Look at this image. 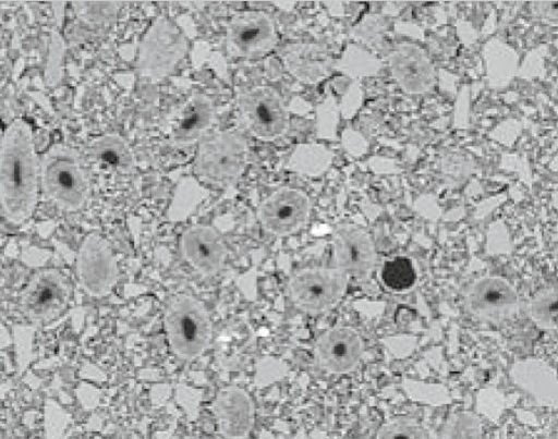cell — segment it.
Segmentation results:
<instances>
[{
	"instance_id": "obj_1",
	"label": "cell",
	"mask_w": 558,
	"mask_h": 439,
	"mask_svg": "<svg viewBox=\"0 0 558 439\" xmlns=\"http://www.w3.org/2000/svg\"><path fill=\"white\" fill-rule=\"evenodd\" d=\"M41 179L34 132L24 120L12 123L0 145V203L3 216L14 224H22L34 215Z\"/></svg>"
},
{
	"instance_id": "obj_2",
	"label": "cell",
	"mask_w": 558,
	"mask_h": 439,
	"mask_svg": "<svg viewBox=\"0 0 558 439\" xmlns=\"http://www.w3.org/2000/svg\"><path fill=\"white\" fill-rule=\"evenodd\" d=\"M41 184L45 195L68 212L81 210L90 195V182L78 154L63 145L53 146L45 156Z\"/></svg>"
},
{
	"instance_id": "obj_3",
	"label": "cell",
	"mask_w": 558,
	"mask_h": 439,
	"mask_svg": "<svg viewBox=\"0 0 558 439\" xmlns=\"http://www.w3.org/2000/svg\"><path fill=\"white\" fill-rule=\"evenodd\" d=\"M247 161L248 147L242 137L230 132L213 133L201 141L194 171L203 183L228 188L242 178Z\"/></svg>"
},
{
	"instance_id": "obj_4",
	"label": "cell",
	"mask_w": 558,
	"mask_h": 439,
	"mask_svg": "<svg viewBox=\"0 0 558 439\" xmlns=\"http://www.w3.org/2000/svg\"><path fill=\"white\" fill-rule=\"evenodd\" d=\"M165 325L172 351L182 359L199 357L213 339V325L206 307L187 294L173 296L167 305Z\"/></svg>"
},
{
	"instance_id": "obj_5",
	"label": "cell",
	"mask_w": 558,
	"mask_h": 439,
	"mask_svg": "<svg viewBox=\"0 0 558 439\" xmlns=\"http://www.w3.org/2000/svg\"><path fill=\"white\" fill-rule=\"evenodd\" d=\"M187 41L169 20L155 22L141 42L137 68L151 82L169 77L185 58Z\"/></svg>"
},
{
	"instance_id": "obj_6",
	"label": "cell",
	"mask_w": 558,
	"mask_h": 439,
	"mask_svg": "<svg viewBox=\"0 0 558 439\" xmlns=\"http://www.w3.org/2000/svg\"><path fill=\"white\" fill-rule=\"evenodd\" d=\"M241 125L262 142H276L290 127L289 110L280 95L269 87H256L242 94L238 100Z\"/></svg>"
},
{
	"instance_id": "obj_7",
	"label": "cell",
	"mask_w": 558,
	"mask_h": 439,
	"mask_svg": "<svg viewBox=\"0 0 558 439\" xmlns=\"http://www.w3.org/2000/svg\"><path fill=\"white\" fill-rule=\"evenodd\" d=\"M348 288V277L338 269L310 268L292 275L289 294L300 309L319 314L336 307Z\"/></svg>"
},
{
	"instance_id": "obj_8",
	"label": "cell",
	"mask_w": 558,
	"mask_h": 439,
	"mask_svg": "<svg viewBox=\"0 0 558 439\" xmlns=\"http://www.w3.org/2000/svg\"><path fill=\"white\" fill-rule=\"evenodd\" d=\"M71 295L72 289L64 275L54 269L43 270L23 290L21 308L29 320L49 322L68 308Z\"/></svg>"
},
{
	"instance_id": "obj_9",
	"label": "cell",
	"mask_w": 558,
	"mask_h": 439,
	"mask_svg": "<svg viewBox=\"0 0 558 439\" xmlns=\"http://www.w3.org/2000/svg\"><path fill=\"white\" fill-rule=\"evenodd\" d=\"M77 276L83 289L95 297L112 292L120 269L109 243L98 234L87 236L77 256Z\"/></svg>"
},
{
	"instance_id": "obj_10",
	"label": "cell",
	"mask_w": 558,
	"mask_h": 439,
	"mask_svg": "<svg viewBox=\"0 0 558 439\" xmlns=\"http://www.w3.org/2000/svg\"><path fill=\"white\" fill-rule=\"evenodd\" d=\"M278 44L272 20L262 12H244L232 19L227 49L235 58L253 59L269 53Z\"/></svg>"
},
{
	"instance_id": "obj_11",
	"label": "cell",
	"mask_w": 558,
	"mask_h": 439,
	"mask_svg": "<svg viewBox=\"0 0 558 439\" xmlns=\"http://www.w3.org/2000/svg\"><path fill=\"white\" fill-rule=\"evenodd\" d=\"M310 212L311 200L305 193L282 188L260 205L257 216L266 231L286 236L301 230L307 222Z\"/></svg>"
},
{
	"instance_id": "obj_12",
	"label": "cell",
	"mask_w": 558,
	"mask_h": 439,
	"mask_svg": "<svg viewBox=\"0 0 558 439\" xmlns=\"http://www.w3.org/2000/svg\"><path fill=\"white\" fill-rule=\"evenodd\" d=\"M333 247L338 270L348 278H369L377 256L374 242L367 232L355 225H340L333 234Z\"/></svg>"
},
{
	"instance_id": "obj_13",
	"label": "cell",
	"mask_w": 558,
	"mask_h": 439,
	"mask_svg": "<svg viewBox=\"0 0 558 439\" xmlns=\"http://www.w3.org/2000/svg\"><path fill=\"white\" fill-rule=\"evenodd\" d=\"M519 305L514 288L500 277H484L470 289L465 306L471 315L486 321H501L512 316Z\"/></svg>"
},
{
	"instance_id": "obj_14",
	"label": "cell",
	"mask_w": 558,
	"mask_h": 439,
	"mask_svg": "<svg viewBox=\"0 0 558 439\" xmlns=\"http://www.w3.org/2000/svg\"><path fill=\"white\" fill-rule=\"evenodd\" d=\"M215 118L211 100L203 95H194L169 115L167 137L177 147L191 146L206 136Z\"/></svg>"
},
{
	"instance_id": "obj_15",
	"label": "cell",
	"mask_w": 558,
	"mask_h": 439,
	"mask_svg": "<svg viewBox=\"0 0 558 439\" xmlns=\"http://www.w3.org/2000/svg\"><path fill=\"white\" fill-rule=\"evenodd\" d=\"M183 258L201 275L214 277L225 266L228 248L220 234L208 225H192L180 240Z\"/></svg>"
},
{
	"instance_id": "obj_16",
	"label": "cell",
	"mask_w": 558,
	"mask_h": 439,
	"mask_svg": "<svg viewBox=\"0 0 558 439\" xmlns=\"http://www.w3.org/2000/svg\"><path fill=\"white\" fill-rule=\"evenodd\" d=\"M363 340L352 328L336 327L317 341L315 355L319 365L332 374L353 371L363 356Z\"/></svg>"
},
{
	"instance_id": "obj_17",
	"label": "cell",
	"mask_w": 558,
	"mask_h": 439,
	"mask_svg": "<svg viewBox=\"0 0 558 439\" xmlns=\"http://www.w3.org/2000/svg\"><path fill=\"white\" fill-rule=\"evenodd\" d=\"M220 432L228 439L246 438L255 423V406L250 394L231 386L221 389L213 404Z\"/></svg>"
},
{
	"instance_id": "obj_18",
	"label": "cell",
	"mask_w": 558,
	"mask_h": 439,
	"mask_svg": "<svg viewBox=\"0 0 558 439\" xmlns=\"http://www.w3.org/2000/svg\"><path fill=\"white\" fill-rule=\"evenodd\" d=\"M390 69L397 83L411 95L426 94L434 85L430 61L416 46H398L390 57Z\"/></svg>"
},
{
	"instance_id": "obj_19",
	"label": "cell",
	"mask_w": 558,
	"mask_h": 439,
	"mask_svg": "<svg viewBox=\"0 0 558 439\" xmlns=\"http://www.w3.org/2000/svg\"><path fill=\"white\" fill-rule=\"evenodd\" d=\"M510 376L512 381L536 404L557 406V374L547 362L536 358L518 361L512 365Z\"/></svg>"
},
{
	"instance_id": "obj_20",
	"label": "cell",
	"mask_w": 558,
	"mask_h": 439,
	"mask_svg": "<svg viewBox=\"0 0 558 439\" xmlns=\"http://www.w3.org/2000/svg\"><path fill=\"white\" fill-rule=\"evenodd\" d=\"M88 159L101 171L114 175L131 174L136 166L130 145L119 135L99 137L86 148Z\"/></svg>"
},
{
	"instance_id": "obj_21",
	"label": "cell",
	"mask_w": 558,
	"mask_h": 439,
	"mask_svg": "<svg viewBox=\"0 0 558 439\" xmlns=\"http://www.w3.org/2000/svg\"><path fill=\"white\" fill-rule=\"evenodd\" d=\"M209 192L193 179L185 178L175 190V194L169 209V218L180 222L190 217L195 209L208 197Z\"/></svg>"
},
{
	"instance_id": "obj_22",
	"label": "cell",
	"mask_w": 558,
	"mask_h": 439,
	"mask_svg": "<svg viewBox=\"0 0 558 439\" xmlns=\"http://www.w3.org/2000/svg\"><path fill=\"white\" fill-rule=\"evenodd\" d=\"M329 161L330 155L325 148L313 145H301L291 154L288 168L302 175L315 176L326 169Z\"/></svg>"
},
{
	"instance_id": "obj_23",
	"label": "cell",
	"mask_w": 558,
	"mask_h": 439,
	"mask_svg": "<svg viewBox=\"0 0 558 439\" xmlns=\"http://www.w3.org/2000/svg\"><path fill=\"white\" fill-rule=\"evenodd\" d=\"M529 312L532 320L542 329L557 328L558 295L556 286H549L536 293L530 302Z\"/></svg>"
},
{
	"instance_id": "obj_24",
	"label": "cell",
	"mask_w": 558,
	"mask_h": 439,
	"mask_svg": "<svg viewBox=\"0 0 558 439\" xmlns=\"http://www.w3.org/2000/svg\"><path fill=\"white\" fill-rule=\"evenodd\" d=\"M386 288L395 292L407 291L415 282V271L410 259L397 257L387 261L380 271Z\"/></svg>"
},
{
	"instance_id": "obj_25",
	"label": "cell",
	"mask_w": 558,
	"mask_h": 439,
	"mask_svg": "<svg viewBox=\"0 0 558 439\" xmlns=\"http://www.w3.org/2000/svg\"><path fill=\"white\" fill-rule=\"evenodd\" d=\"M441 439H483L482 424L472 412L453 413L445 424Z\"/></svg>"
},
{
	"instance_id": "obj_26",
	"label": "cell",
	"mask_w": 558,
	"mask_h": 439,
	"mask_svg": "<svg viewBox=\"0 0 558 439\" xmlns=\"http://www.w3.org/2000/svg\"><path fill=\"white\" fill-rule=\"evenodd\" d=\"M377 439H429L426 429L408 417H397L384 424Z\"/></svg>"
},
{
	"instance_id": "obj_27",
	"label": "cell",
	"mask_w": 558,
	"mask_h": 439,
	"mask_svg": "<svg viewBox=\"0 0 558 439\" xmlns=\"http://www.w3.org/2000/svg\"><path fill=\"white\" fill-rule=\"evenodd\" d=\"M404 389L412 399L425 404L442 405L450 401L448 390L440 385L407 380Z\"/></svg>"
},
{
	"instance_id": "obj_28",
	"label": "cell",
	"mask_w": 558,
	"mask_h": 439,
	"mask_svg": "<svg viewBox=\"0 0 558 439\" xmlns=\"http://www.w3.org/2000/svg\"><path fill=\"white\" fill-rule=\"evenodd\" d=\"M77 15L87 24L107 25L118 15V5L112 3L75 4Z\"/></svg>"
},
{
	"instance_id": "obj_29",
	"label": "cell",
	"mask_w": 558,
	"mask_h": 439,
	"mask_svg": "<svg viewBox=\"0 0 558 439\" xmlns=\"http://www.w3.org/2000/svg\"><path fill=\"white\" fill-rule=\"evenodd\" d=\"M441 170L448 184L458 185L470 171L469 160L461 154H451L442 161Z\"/></svg>"
}]
</instances>
